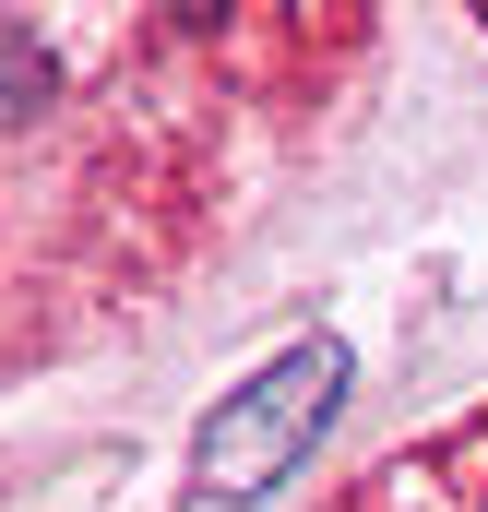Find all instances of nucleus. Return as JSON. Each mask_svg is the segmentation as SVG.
Wrapping results in <instances>:
<instances>
[{"mask_svg": "<svg viewBox=\"0 0 488 512\" xmlns=\"http://www.w3.org/2000/svg\"><path fill=\"white\" fill-rule=\"evenodd\" d=\"M334 405H346V334H310V346L262 358L203 417V441H191V501H262V489H286L310 465V441L334 429Z\"/></svg>", "mask_w": 488, "mask_h": 512, "instance_id": "obj_1", "label": "nucleus"}]
</instances>
